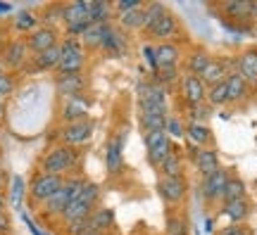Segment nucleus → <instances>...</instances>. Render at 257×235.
Here are the masks:
<instances>
[{
	"instance_id": "obj_6",
	"label": "nucleus",
	"mask_w": 257,
	"mask_h": 235,
	"mask_svg": "<svg viewBox=\"0 0 257 235\" xmlns=\"http://www.w3.org/2000/svg\"><path fill=\"white\" fill-rule=\"evenodd\" d=\"M60 64H57V74H81L83 64H86V48L81 46L79 38H64L60 43Z\"/></svg>"
},
{
	"instance_id": "obj_2",
	"label": "nucleus",
	"mask_w": 257,
	"mask_h": 235,
	"mask_svg": "<svg viewBox=\"0 0 257 235\" xmlns=\"http://www.w3.org/2000/svg\"><path fill=\"white\" fill-rule=\"evenodd\" d=\"M138 93V114H157L169 117V93L165 86L155 81H141L136 86Z\"/></svg>"
},
{
	"instance_id": "obj_48",
	"label": "nucleus",
	"mask_w": 257,
	"mask_h": 235,
	"mask_svg": "<svg viewBox=\"0 0 257 235\" xmlns=\"http://www.w3.org/2000/svg\"><path fill=\"white\" fill-rule=\"evenodd\" d=\"M217 235H255V233H252V230H250L245 223H238V226L221 228V230H217Z\"/></svg>"
},
{
	"instance_id": "obj_19",
	"label": "nucleus",
	"mask_w": 257,
	"mask_h": 235,
	"mask_svg": "<svg viewBox=\"0 0 257 235\" xmlns=\"http://www.w3.org/2000/svg\"><path fill=\"white\" fill-rule=\"evenodd\" d=\"M236 74H240L248 86H257V48H248L238 55Z\"/></svg>"
},
{
	"instance_id": "obj_56",
	"label": "nucleus",
	"mask_w": 257,
	"mask_h": 235,
	"mask_svg": "<svg viewBox=\"0 0 257 235\" xmlns=\"http://www.w3.org/2000/svg\"><path fill=\"white\" fill-rule=\"evenodd\" d=\"M83 235H102V233H83Z\"/></svg>"
},
{
	"instance_id": "obj_8",
	"label": "nucleus",
	"mask_w": 257,
	"mask_h": 235,
	"mask_svg": "<svg viewBox=\"0 0 257 235\" xmlns=\"http://www.w3.org/2000/svg\"><path fill=\"white\" fill-rule=\"evenodd\" d=\"M128 131H119L117 136H112L105 145V171L107 176H121L126 164H124V145H126Z\"/></svg>"
},
{
	"instance_id": "obj_3",
	"label": "nucleus",
	"mask_w": 257,
	"mask_h": 235,
	"mask_svg": "<svg viewBox=\"0 0 257 235\" xmlns=\"http://www.w3.org/2000/svg\"><path fill=\"white\" fill-rule=\"evenodd\" d=\"M98 202H100V185L95 181H86L81 192H79V197L64 209L62 221L67 226H69V223H76V221H86V218L93 214V209L98 207Z\"/></svg>"
},
{
	"instance_id": "obj_37",
	"label": "nucleus",
	"mask_w": 257,
	"mask_h": 235,
	"mask_svg": "<svg viewBox=\"0 0 257 235\" xmlns=\"http://www.w3.org/2000/svg\"><path fill=\"white\" fill-rule=\"evenodd\" d=\"M143 19H146L143 8H138V10H131V12L119 15V24H121V29H126V31H143Z\"/></svg>"
},
{
	"instance_id": "obj_41",
	"label": "nucleus",
	"mask_w": 257,
	"mask_h": 235,
	"mask_svg": "<svg viewBox=\"0 0 257 235\" xmlns=\"http://www.w3.org/2000/svg\"><path fill=\"white\" fill-rule=\"evenodd\" d=\"M165 133L169 136V140H184L186 138V124L181 117H167Z\"/></svg>"
},
{
	"instance_id": "obj_42",
	"label": "nucleus",
	"mask_w": 257,
	"mask_h": 235,
	"mask_svg": "<svg viewBox=\"0 0 257 235\" xmlns=\"http://www.w3.org/2000/svg\"><path fill=\"white\" fill-rule=\"evenodd\" d=\"M138 119H141L143 133H150V131H165V126H167V117H157V114H138Z\"/></svg>"
},
{
	"instance_id": "obj_20",
	"label": "nucleus",
	"mask_w": 257,
	"mask_h": 235,
	"mask_svg": "<svg viewBox=\"0 0 257 235\" xmlns=\"http://www.w3.org/2000/svg\"><path fill=\"white\" fill-rule=\"evenodd\" d=\"M27 60H29L27 41L17 38V41H12V43H8V46L3 48V62H5V67H10V69H19V67H24Z\"/></svg>"
},
{
	"instance_id": "obj_27",
	"label": "nucleus",
	"mask_w": 257,
	"mask_h": 235,
	"mask_svg": "<svg viewBox=\"0 0 257 235\" xmlns=\"http://www.w3.org/2000/svg\"><path fill=\"white\" fill-rule=\"evenodd\" d=\"M155 53H157V69L160 67H179L181 62V48L176 43H157L155 46Z\"/></svg>"
},
{
	"instance_id": "obj_54",
	"label": "nucleus",
	"mask_w": 257,
	"mask_h": 235,
	"mask_svg": "<svg viewBox=\"0 0 257 235\" xmlns=\"http://www.w3.org/2000/svg\"><path fill=\"white\" fill-rule=\"evenodd\" d=\"M250 22H257V0H252V10H250Z\"/></svg>"
},
{
	"instance_id": "obj_16",
	"label": "nucleus",
	"mask_w": 257,
	"mask_h": 235,
	"mask_svg": "<svg viewBox=\"0 0 257 235\" xmlns=\"http://www.w3.org/2000/svg\"><path fill=\"white\" fill-rule=\"evenodd\" d=\"M188 192V181L184 178H160L157 183V195L162 197L167 204H181Z\"/></svg>"
},
{
	"instance_id": "obj_49",
	"label": "nucleus",
	"mask_w": 257,
	"mask_h": 235,
	"mask_svg": "<svg viewBox=\"0 0 257 235\" xmlns=\"http://www.w3.org/2000/svg\"><path fill=\"white\" fill-rule=\"evenodd\" d=\"M19 214H22V221L27 223V228H29V230H31V235H46V233H43V230H41V228L36 226V221H34V218L29 216L27 211H19Z\"/></svg>"
},
{
	"instance_id": "obj_29",
	"label": "nucleus",
	"mask_w": 257,
	"mask_h": 235,
	"mask_svg": "<svg viewBox=\"0 0 257 235\" xmlns=\"http://www.w3.org/2000/svg\"><path fill=\"white\" fill-rule=\"evenodd\" d=\"M212 62V55L207 50H193L188 57H186V74H191V76H200L205 69H207V64Z\"/></svg>"
},
{
	"instance_id": "obj_45",
	"label": "nucleus",
	"mask_w": 257,
	"mask_h": 235,
	"mask_svg": "<svg viewBox=\"0 0 257 235\" xmlns=\"http://www.w3.org/2000/svg\"><path fill=\"white\" fill-rule=\"evenodd\" d=\"M17 88V81H15V76L12 74H0V102L3 100H8L12 93Z\"/></svg>"
},
{
	"instance_id": "obj_11",
	"label": "nucleus",
	"mask_w": 257,
	"mask_h": 235,
	"mask_svg": "<svg viewBox=\"0 0 257 235\" xmlns=\"http://www.w3.org/2000/svg\"><path fill=\"white\" fill-rule=\"evenodd\" d=\"M231 178V171L221 166L219 171L205 176L200 181V197L207 202V204H214V202H221V195H224V188Z\"/></svg>"
},
{
	"instance_id": "obj_50",
	"label": "nucleus",
	"mask_w": 257,
	"mask_h": 235,
	"mask_svg": "<svg viewBox=\"0 0 257 235\" xmlns=\"http://www.w3.org/2000/svg\"><path fill=\"white\" fill-rule=\"evenodd\" d=\"M10 228H12V221H10L8 214H0V235H8Z\"/></svg>"
},
{
	"instance_id": "obj_24",
	"label": "nucleus",
	"mask_w": 257,
	"mask_h": 235,
	"mask_svg": "<svg viewBox=\"0 0 257 235\" xmlns=\"http://www.w3.org/2000/svg\"><path fill=\"white\" fill-rule=\"evenodd\" d=\"M27 192H29V183L24 181V176H19V173L10 176V183H8V202L12 204V209L22 211Z\"/></svg>"
},
{
	"instance_id": "obj_36",
	"label": "nucleus",
	"mask_w": 257,
	"mask_h": 235,
	"mask_svg": "<svg viewBox=\"0 0 257 235\" xmlns=\"http://www.w3.org/2000/svg\"><path fill=\"white\" fill-rule=\"evenodd\" d=\"M210 107H224L229 105V91H226V81L217 83V86H210L207 88V100H205Z\"/></svg>"
},
{
	"instance_id": "obj_39",
	"label": "nucleus",
	"mask_w": 257,
	"mask_h": 235,
	"mask_svg": "<svg viewBox=\"0 0 257 235\" xmlns=\"http://www.w3.org/2000/svg\"><path fill=\"white\" fill-rule=\"evenodd\" d=\"M153 81L160 83V86H165V88H169L172 83H179L181 81L179 67H160V69L153 74Z\"/></svg>"
},
{
	"instance_id": "obj_18",
	"label": "nucleus",
	"mask_w": 257,
	"mask_h": 235,
	"mask_svg": "<svg viewBox=\"0 0 257 235\" xmlns=\"http://www.w3.org/2000/svg\"><path fill=\"white\" fill-rule=\"evenodd\" d=\"M88 109H91V100L86 95H79V98L64 100L60 117H62L64 124H76V121H86L88 119Z\"/></svg>"
},
{
	"instance_id": "obj_21",
	"label": "nucleus",
	"mask_w": 257,
	"mask_h": 235,
	"mask_svg": "<svg viewBox=\"0 0 257 235\" xmlns=\"http://www.w3.org/2000/svg\"><path fill=\"white\" fill-rule=\"evenodd\" d=\"M250 199L243 197V199H233V202H224L221 204V216H226L231 221V226H238V223H245L250 216Z\"/></svg>"
},
{
	"instance_id": "obj_7",
	"label": "nucleus",
	"mask_w": 257,
	"mask_h": 235,
	"mask_svg": "<svg viewBox=\"0 0 257 235\" xmlns=\"http://www.w3.org/2000/svg\"><path fill=\"white\" fill-rule=\"evenodd\" d=\"M62 183H64V178H60V176H50V173L38 171L29 181V199L34 204H43V202H48L57 190L62 188Z\"/></svg>"
},
{
	"instance_id": "obj_47",
	"label": "nucleus",
	"mask_w": 257,
	"mask_h": 235,
	"mask_svg": "<svg viewBox=\"0 0 257 235\" xmlns=\"http://www.w3.org/2000/svg\"><path fill=\"white\" fill-rule=\"evenodd\" d=\"M138 8H143V3H141V0H117V3H112V10H117V17L124 15V12L138 10Z\"/></svg>"
},
{
	"instance_id": "obj_1",
	"label": "nucleus",
	"mask_w": 257,
	"mask_h": 235,
	"mask_svg": "<svg viewBox=\"0 0 257 235\" xmlns=\"http://www.w3.org/2000/svg\"><path fill=\"white\" fill-rule=\"evenodd\" d=\"M79 166H81V152L76 147H69V145L62 143L50 147L41 159V171L50 173V176H60V178L76 176Z\"/></svg>"
},
{
	"instance_id": "obj_44",
	"label": "nucleus",
	"mask_w": 257,
	"mask_h": 235,
	"mask_svg": "<svg viewBox=\"0 0 257 235\" xmlns=\"http://www.w3.org/2000/svg\"><path fill=\"white\" fill-rule=\"evenodd\" d=\"M143 143H146V150H153V147L169 143V136L165 131H150V133H143Z\"/></svg>"
},
{
	"instance_id": "obj_25",
	"label": "nucleus",
	"mask_w": 257,
	"mask_h": 235,
	"mask_svg": "<svg viewBox=\"0 0 257 235\" xmlns=\"http://www.w3.org/2000/svg\"><path fill=\"white\" fill-rule=\"evenodd\" d=\"M226 91H229V105H238L250 95V86L245 83V79L240 74L231 72L226 76Z\"/></svg>"
},
{
	"instance_id": "obj_4",
	"label": "nucleus",
	"mask_w": 257,
	"mask_h": 235,
	"mask_svg": "<svg viewBox=\"0 0 257 235\" xmlns=\"http://www.w3.org/2000/svg\"><path fill=\"white\" fill-rule=\"evenodd\" d=\"M83 183H86V178H83V176H79V173H76V176H69V178H64L62 188L57 190V192L48 199V202H43V204H41V207H43V214H46V216H50V218H62L64 209H67L74 199L79 197Z\"/></svg>"
},
{
	"instance_id": "obj_40",
	"label": "nucleus",
	"mask_w": 257,
	"mask_h": 235,
	"mask_svg": "<svg viewBox=\"0 0 257 235\" xmlns=\"http://www.w3.org/2000/svg\"><path fill=\"white\" fill-rule=\"evenodd\" d=\"M102 27L105 24H93L86 34H83L79 41H81L83 48H88V50H100V41H102Z\"/></svg>"
},
{
	"instance_id": "obj_14",
	"label": "nucleus",
	"mask_w": 257,
	"mask_h": 235,
	"mask_svg": "<svg viewBox=\"0 0 257 235\" xmlns=\"http://www.w3.org/2000/svg\"><path fill=\"white\" fill-rule=\"evenodd\" d=\"M176 34H179V19H176V15L169 8H167L165 12H162V17L157 19L155 24H153V27L146 31L148 38L160 41V43H169V41H172Z\"/></svg>"
},
{
	"instance_id": "obj_43",
	"label": "nucleus",
	"mask_w": 257,
	"mask_h": 235,
	"mask_svg": "<svg viewBox=\"0 0 257 235\" xmlns=\"http://www.w3.org/2000/svg\"><path fill=\"white\" fill-rule=\"evenodd\" d=\"M165 226H167V235H188V223H186L184 216L169 214L165 221Z\"/></svg>"
},
{
	"instance_id": "obj_10",
	"label": "nucleus",
	"mask_w": 257,
	"mask_h": 235,
	"mask_svg": "<svg viewBox=\"0 0 257 235\" xmlns=\"http://www.w3.org/2000/svg\"><path fill=\"white\" fill-rule=\"evenodd\" d=\"M93 133H95V121L86 119V121H76V124H64L60 128V140L69 147H81L91 140Z\"/></svg>"
},
{
	"instance_id": "obj_46",
	"label": "nucleus",
	"mask_w": 257,
	"mask_h": 235,
	"mask_svg": "<svg viewBox=\"0 0 257 235\" xmlns=\"http://www.w3.org/2000/svg\"><path fill=\"white\" fill-rule=\"evenodd\" d=\"M141 55H143V60L148 62V67H150V74L157 72V53H155V46L153 43H146V46L141 48Z\"/></svg>"
},
{
	"instance_id": "obj_9",
	"label": "nucleus",
	"mask_w": 257,
	"mask_h": 235,
	"mask_svg": "<svg viewBox=\"0 0 257 235\" xmlns=\"http://www.w3.org/2000/svg\"><path fill=\"white\" fill-rule=\"evenodd\" d=\"M186 154H188V159H191L193 169L200 173L202 178L221 169L219 154H217L214 147H195V145H188V152Z\"/></svg>"
},
{
	"instance_id": "obj_55",
	"label": "nucleus",
	"mask_w": 257,
	"mask_h": 235,
	"mask_svg": "<svg viewBox=\"0 0 257 235\" xmlns=\"http://www.w3.org/2000/svg\"><path fill=\"white\" fill-rule=\"evenodd\" d=\"M205 230H214V221H212V218H207V221H205Z\"/></svg>"
},
{
	"instance_id": "obj_12",
	"label": "nucleus",
	"mask_w": 257,
	"mask_h": 235,
	"mask_svg": "<svg viewBox=\"0 0 257 235\" xmlns=\"http://www.w3.org/2000/svg\"><path fill=\"white\" fill-rule=\"evenodd\" d=\"M100 50L107 53L110 57H124L128 55V41L124 36V31L112 24L102 27V41H100Z\"/></svg>"
},
{
	"instance_id": "obj_57",
	"label": "nucleus",
	"mask_w": 257,
	"mask_h": 235,
	"mask_svg": "<svg viewBox=\"0 0 257 235\" xmlns=\"http://www.w3.org/2000/svg\"><path fill=\"white\" fill-rule=\"evenodd\" d=\"M0 114H3V102H0Z\"/></svg>"
},
{
	"instance_id": "obj_52",
	"label": "nucleus",
	"mask_w": 257,
	"mask_h": 235,
	"mask_svg": "<svg viewBox=\"0 0 257 235\" xmlns=\"http://www.w3.org/2000/svg\"><path fill=\"white\" fill-rule=\"evenodd\" d=\"M8 173L3 171V166H0V192H3V188H5V185H8Z\"/></svg>"
},
{
	"instance_id": "obj_38",
	"label": "nucleus",
	"mask_w": 257,
	"mask_h": 235,
	"mask_svg": "<svg viewBox=\"0 0 257 235\" xmlns=\"http://www.w3.org/2000/svg\"><path fill=\"white\" fill-rule=\"evenodd\" d=\"M188 112H186V124H207V119L212 117V107L207 102H202V105H186Z\"/></svg>"
},
{
	"instance_id": "obj_5",
	"label": "nucleus",
	"mask_w": 257,
	"mask_h": 235,
	"mask_svg": "<svg viewBox=\"0 0 257 235\" xmlns=\"http://www.w3.org/2000/svg\"><path fill=\"white\" fill-rule=\"evenodd\" d=\"M62 22L67 27V38H81L93 27L91 15H88V0L62 5Z\"/></svg>"
},
{
	"instance_id": "obj_31",
	"label": "nucleus",
	"mask_w": 257,
	"mask_h": 235,
	"mask_svg": "<svg viewBox=\"0 0 257 235\" xmlns=\"http://www.w3.org/2000/svg\"><path fill=\"white\" fill-rule=\"evenodd\" d=\"M60 55H62L60 46L50 48V50H46V53H41V55H34V69H36V72H50V69H57Z\"/></svg>"
},
{
	"instance_id": "obj_22",
	"label": "nucleus",
	"mask_w": 257,
	"mask_h": 235,
	"mask_svg": "<svg viewBox=\"0 0 257 235\" xmlns=\"http://www.w3.org/2000/svg\"><path fill=\"white\" fill-rule=\"evenodd\" d=\"M114 226V211L110 207H95L88 216V233H107Z\"/></svg>"
},
{
	"instance_id": "obj_33",
	"label": "nucleus",
	"mask_w": 257,
	"mask_h": 235,
	"mask_svg": "<svg viewBox=\"0 0 257 235\" xmlns=\"http://www.w3.org/2000/svg\"><path fill=\"white\" fill-rule=\"evenodd\" d=\"M176 150H174V143L169 140V143H165V145H160V147H153V150H148L146 152V157H148V164L153 166V169H160L162 164L174 154Z\"/></svg>"
},
{
	"instance_id": "obj_30",
	"label": "nucleus",
	"mask_w": 257,
	"mask_h": 235,
	"mask_svg": "<svg viewBox=\"0 0 257 235\" xmlns=\"http://www.w3.org/2000/svg\"><path fill=\"white\" fill-rule=\"evenodd\" d=\"M112 12V3L107 0H88V15L93 24H110V19L114 17Z\"/></svg>"
},
{
	"instance_id": "obj_23",
	"label": "nucleus",
	"mask_w": 257,
	"mask_h": 235,
	"mask_svg": "<svg viewBox=\"0 0 257 235\" xmlns=\"http://www.w3.org/2000/svg\"><path fill=\"white\" fill-rule=\"evenodd\" d=\"M231 74V69H229V62L226 60H217V57H212V62L207 64V69L200 74V79H202V83L210 88V86H217V83H221V81H226V76Z\"/></svg>"
},
{
	"instance_id": "obj_51",
	"label": "nucleus",
	"mask_w": 257,
	"mask_h": 235,
	"mask_svg": "<svg viewBox=\"0 0 257 235\" xmlns=\"http://www.w3.org/2000/svg\"><path fill=\"white\" fill-rule=\"evenodd\" d=\"M12 3H0V17H3V15H10V12H12Z\"/></svg>"
},
{
	"instance_id": "obj_28",
	"label": "nucleus",
	"mask_w": 257,
	"mask_h": 235,
	"mask_svg": "<svg viewBox=\"0 0 257 235\" xmlns=\"http://www.w3.org/2000/svg\"><path fill=\"white\" fill-rule=\"evenodd\" d=\"M221 10L233 22H250L252 0H229V3H221Z\"/></svg>"
},
{
	"instance_id": "obj_26",
	"label": "nucleus",
	"mask_w": 257,
	"mask_h": 235,
	"mask_svg": "<svg viewBox=\"0 0 257 235\" xmlns=\"http://www.w3.org/2000/svg\"><path fill=\"white\" fill-rule=\"evenodd\" d=\"M186 138L195 147H212V143H214L212 128L207 124H186Z\"/></svg>"
},
{
	"instance_id": "obj_34",
	"label": "nucleus",
	"mask_w": 257,
	"mask_h": 235,
	"mask_svg": "<svg viewBox=\"0 0 257 235\" xmlns=\"http://www.w3.org/2000/svg\"><path fill=\"white\" fill-rule=\"evenodd\" d=\"M245 192H248L245 181L238 178V176H231L229 183H226V188H224V195H221V204H224V202H233V199H243Z\"/></svg>"
},
{
	"instance_id": "obj_13",
	"label": "nucleus",
	"mask_w": 257,
	"mask_h": 235,
	"mask_svg": "<svg viewBox=\"0 0 257 235\" xmlns=\"http://www.w3.org/2000/svg\"><path fill=\"white\" fill-rule=\"evenodd\" d=\"M60 46V34H57V29L55 27H38L36 31H31L27 36V48H29V53H34V55H41V53H46V50H50V48H55Z\"/></svg>"
},
{
	"instance_id": "obj_32",
	"label": "nucleus",
	"mask_w": 257,
	"mask_h": 235,
	"mask_svg": "<svg viewBox=\"0 0 257 235\" xmlns=\"http://www.w3.org/2000/svg\"><path fill=\"white\" fill-rule=\"evenodd\" d=\"M38 22H41V19H38L31 10H22V12L15 15L12 27H15V31H19V34H31V31L38 29Z\"/></svg>"
},
{
	"instance_id": "obj_53",
	"label": "nucleus",
	"mask_w": 257,
	"mask_h": 235,
	"mask_svg": "<svg viewBox=\"0 0 257 235\" xmlns=\"http://www.w3.org/2000/svg\"><path fill=\"white\" fill-rule=\"evenodd\" d=\"M5 207H8V197L5 192H0V214H5Z\"/></svg>"
},
{
	"instance_id": "obj_35",
	"label": "nucleus",
	"mask_w": 257,
	"mask_h": 235,
	"mask_svg": "<svg viewBox=\"0 0 257 235\" xmlns=\"http://www.w3.org/2000/svg\"><path fill=\"white\" fill-rule=\"evenodd\" d=\"M160 173H162V178H184V159H181V154L179 152L172 154L160 166Z\"/></svg>"
},
{
	"instance_id": "obj_17",
	"label": "nucleus",
	"mask_w": 257,
	"mask_h": 235,
	"mask_svg": "<svg viewBox=\"0 0 257 235\" xmlns=\"http://www.w3.org/2000/svg\"><path fill=\"white\" fill-rule=\"evenodd\" d=\"M55 91L60 98H79L86 91V76L83 74H57L55 79Z\"/></svg>"
},
{
	"instance_id": "obj_15",
	"label": "nucleus",
	"mask_w": 257,
	"mask_h": 235,
	"mask_svg": "<svg viewBox=\"0 0 257 235\" xmlns=\"http://www.w3.org/2000/svg\"><path fill=\"white\" fill-rule=\"evenodd\" d=\"M179 93H181V100H184L186 105H202L207 100V86L202 83L200 76H191V74L181 76Z\"/></svg>"
}]
</instances>
